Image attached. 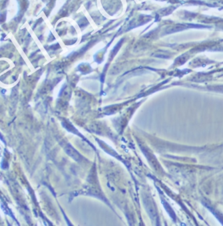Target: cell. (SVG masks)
Returning <instances> with one entry per match:
<instances>
[{"mask_svg":"<svg viewBox=\"0 0 223 226\" xmlns=\"http://www.w3.org/2000/svg\"><path fill=\"white\" fill-rule=\"evenodd\" d=\"M65 150L67 152V154L69 156H71L73 159H74L75 160H76L77 161H81L82 160L81 155H80L79 152L76 150L72 146H71L70 144H67L65 146Z\"/></svg>","mask_w":223,"mask_h":226,"instance_id":"cell-1","label":"cell"}]
</instances>
